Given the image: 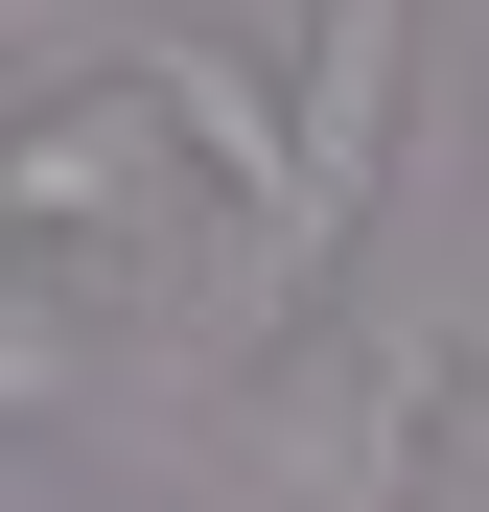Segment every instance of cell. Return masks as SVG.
I'll list each match as a JSON object with an SVG mask.
<instances>
[{
    "label": "cell",
    "instance_id": "obj_2",
    "mask_svg": "<svg viewBox=\"0 0 489 512\" xmlns=\"http://www.w3.org/2000/svg\"><path fill=\"white\" fill-rule=\"evenodd\" d=\"M163 187H210V163H187V117H163L140 70H117V94H70V117H24V163H0V210H24V233H117V256H163Z\"/></svg>",
    "mask_w": 489,
    "mask_h": 512
},
{
    "label": "cell",
    "instance_id": "obj_1",
    "mask_svg": "<svg viewBox=\"0 0 489 512\" xmlns=\"http://www.w3.org/2000/svg\"><path fill=\"white\" fill-rule=\"evenodd\" d=\"M117 70H140L163 117H187L210 210H233V233H257L280 280H303V94H280V70H257V47L210 24V0H117Z\"/></svg>",
    "mask_w": 489,
    "mask_h": 512
},
{
    "label": "cell",
    "instance_id": "obj_3",
    "mask_svg": "<svg viewBox=\"0 0 489 512\" xmlns=\"http://www.w3.org/2000/svg\"><path fill=\"white\" fill-rule=\"evenodd\" d=\"M396 94H420V0H326V47H303V256L373 210V163H396Z\"/></svg>",
    "mask_w": 489,
    "mask_h": 512
}]
</instances>
